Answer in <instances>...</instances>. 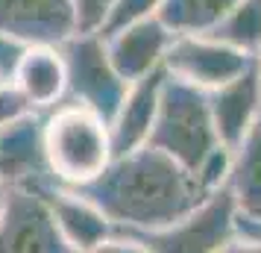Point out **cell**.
Here are the masks:
<instances>
[{
    "instance_id": "7c38bea8",
    "label": "cell",
    "mask_w": 261,
    "mask_h": 253,
    "mask_svg": "<svg viewBox=\"0 0 261 253\" xmlns=\"http://www.w3.org/2000/svg\"><path fill=\"white\" fill-rule=\"evenodd\" d=\"M103 38H106L109 59L118 68V74L126 83H135L165 65V53L173 41V33L155 15V18H144L129 27H120Z\"/></svg>"
},
{
    "instance_id": "5bb4252c",
    "label": "cell",
    "mask_w": 261,
    "mask_h": 253,
    "mask_svg": "<svg viewBox=\"0 0 261 253\" xmlns=\"http://www.w3.org/2000/svg\"><path fill=\"white\" fill-rule=\"evenodd\" d=\"M165 77H167V71L159 68V71L129 83L118 112H115V118L109 121V135H112V153L115 156H123V153L147 145V135H150L155 109H159V95H162Z\"/></svg>"
},
{
    "instance_id": "d6986e66",
    "label": "cell",
    "mask_w": 261,
    "mask_h": 253,
    "mask_svg": "<svg viewBox=\"0 0 261 253\" xmlns=\"http://www.w3.org/2000/svg\"><path fill=\"white\" fill-rule=\"evenodd\" d=\"M76 15V33H100L115 0H71Z\"/></svg>"
},
{
    "instance_id": "e0dca14e",
    "label": "cell",
    "mask_w": 261,
    "mask_h": 253,
    "mask_svg": "<svg viewBox=\"0 0 261 253\" xmlns=\"http://www.w3.org/2000/svg\"><path fill=\"white\" fill-rule=\"evenodd\" d=\"M208 38L226 48H235L247 56H261V0H238L223 15V21L214 27Z\"/></svg>"
},
{
    "instance_id": "cb8c5ba5",
    "label": "cell",
    "mask_w": 261,
    "mask_h": 253,
    "mask_svg": "<svg viewBox=\"0 0 261 253\" xmlns=\"http://www.w3.org/2000/svg\"><path fill=\"white\" fill-rule=\"evenodd\" d=\"M6 194H9V186L0 180V212H3V206H6Z\"/></svg>"
},
{
    "instance_id": "8992f818",
    "label": "cell",
    "mask_w": 261,
    "mask_h": 253,
    "mask_svg": "<svg viewBox=\"0 0 261 253\" xmlns=\"http://www.w3.org/2000/svg\"><path fill=\"white\" fill-rule=\"evenodd\" d=\"M255 56H247L235 48H226L208 36H173L165 53V68L170 77L194 85L200 91H214L247 74L255 65Z\"/></svg>"
},
{
    "instance_id": "ac0fdd59",
    "label": "cell",
    "mask_w": 261,
    "mask_h": 253,
    "mask_svg": "<svg viewBox=\"0 0 261 253\" xmlns=\"http://www.w3.org/2000/svg\"><path fill=\"white\" fill-rule=\"evenodd\" d=\"M162 3L165 0H115L100 36H109V33H115L120 27H129L135 21H144V18H155Z\"/></svg>"
},
{
    "instance_id": "7402d4cb",
    "label": "cell",
    "mask_w": 261,
    "mask_h": 253,
    "mask_svg": "<svg viewBox=\"0 0 261 253\" xmlns=\"http://www.w3.org/2000/svg\"><path fill=\"white\" fill-rule=\"evenodd\" d=\"M21 53H24V48H18L15 41L0 36V77H3V80H9V74H12L15 62H18Z\"/></svg>"
},
{
    "instance_id": "7a4b0ae2",
    "label": "cell",
    "mask_w": 261,
    "mask_h": 253,
    "mask_svg": "<svg viewBox=\"0 0 261 253\" xmlns=\"http://www.w3.org/2000/svg\"><path fill=\"white\" fill-rule=\"evenodd\" d=\"M44 153L56 186H85L115 159L109 124L91 109L62 103L44 112Z\"/></svg>"
},
{
    "instance_id": "2e32d148",
    "label": "cell",
    "mask_w": 261,
    "mask_h": 253,
    "mask_svg": "<svg viewBox=\"0 0 261 253\" xmlns=\"http://www.w3.org/2000/svg\"><path fill=\"white\" fill-rule=\"evenodd\" d=\"M238 0H165L159 21L173 36H205L223 21Z\"/></svg>"
},
{
    "instance_id": "9c48e42d",
    "label": "cell",
    "mask_w": 261,
    "mask_h": 253,
    "mask_svg": "<svg viewBox=\"0 0 261 253\" xmlns=\"http://www.w3.org/2000/svg\"><path fill=\"white\" fill-rule=\"evenodd\" d=\"M73 33L71 0H0V36L18 48H59Z\"/></svg>"
},
{
    "instance_id": "44dd1931",
    "label": "cell",
    "mask_w": 261,
    "mask_h": 253,
    "mask_svg": "<svg viewBox=\"0 0 261 253\" xmlns=\"http://www.w3.org/2000/svg\"><path fill=\"white\" fill-rule=\"evenodd\" d=\"M97 253H150V250H147L135 236H129V233H118L115 239H109Z\"/></svg>"
},
{
    "instance_id": "603a6c76",
    "label": "cell",
    "mask_w": 261,
    "mask_h": 253,
    "mask_svg": "<svg viewBox=\"0 0 261 253\" xmlns=\"http://www.w3.org/2000/svg\"><path fill=\"white\" fill-rule=\"evenodd\" d=\"M220 253H261V239H249V236H235V239L223 244Z\"/></svg>"
},
{
    "instance_id": "ba28073f",
    "label": "cell",
    "mask_w": 261,
    "mask_h": 253,
    "mask_svg": "<svg viewBox=\"0 0 261 253\" xmlns=\"http://www.w3.org/2000/svg\"><path fill=\"white\" fill-rule=\"evenodd\" d=\"M0 253H71L41 192L9 189L0 212Z\"/></svg>"
},
{
    "instance_id": "52a82bcc",
    "label": "cell",
    "mask_w": 261,
    "mask_h": 253,
    "mask_svg": "<svg viewBox=\"0 0 261 253\" xmlns=\"http://www.w3.org/2000/svg\"><path fill=\"white\" fill-rule=\"evenodd\" d=\"M0 180L9 189L44 192L53 182L44 153V112L0 124Z\"/></svg>"
},
{
    "instance_id": "6da1fadb",
    "label": "cell",
    "mask_w": 261,
    "mask_h": 253,
    "mask_svg": "<svg viewBox=\"0 0 261 253\" xmlns=\"http://www.w3.org/2000/svg\"><path fill=\"white\" fill-rule=\"evenodd\" d=\"M73 192L91 200L118 233H147L176 224L212 194L191 171L150 145L115 156L100 177Z\"/></svg>"
},
{
    "instance_id": "5b68a950",
    "label": "cell",
    "mask_w": 261,
    "mask_h": 253,
    "mask_svg": "<svg viewBox=\"0 0 261 253\" xmlns=\"http://www.w3.org/2000/svg\"><path fill=\"white\" fill-rule=\"evenodd\" d=\"M150 253H220L238 236V209L226 186L212 192L176 224L129 233Z\"/></svg>"
},
{
    "instance_id": "d4e9b609",
    "label": "cell",
    "mask_w": 261,
    "mask_h": 253,
    "mask_svg": "<svg viewBox=\"0 0 261 253\" xmlns=\"http://www.w3.org/2000/svg\"><path fill=\"white\" fill-rule=\"evenodd\" d=\"M258 83H261V59H258Z\"/></svg>"
},
{
    "instance_id": "484cf974",
    "label": "cell",
    "mask_w": 261,
    "mask_h": 253,
    "mask_svg": "<svg viewBox=\"0 0 261 253\" xmlns=\"http://www.w3.org/2000/svg\"><path fill=\"white\" fill-rule=\"evenodd\" d=\"M0 83H3V77H0Z\"/></svg>"
},
{
    "instance_id": "4316f807",
    "label": "cell",
    "mask_w": 261,
    "mask_h": 253,
    "mask_svg": "<svg viewBox=\"0 0 261 253\" xmlns=\"http://www.w3.org/2000/svg\"><path fill=\"white\" fill-rule=\"evenodd\" d=\"M258 59H261V56H258Z\"/></svg>"
},
{
    "instance_id": "4fadbf2b",
    "label": "cell",
    "mask_w": 261,
    "mask_h": 253,
    "mask_svg": "<svg viewBox=\"0 0 261 253\" xmlns=\"http://www.w3.org/2000/svg\"><path fill=\"white\" fill-rule=\"evenodd\" d=\"M208 95V109H212L214 133L223 147H232L247 135V130L261 115V83H258V62L247 74L235 77L232 83L220 85Z\"/></svg>"
},
{
    "instance_id": "277c9868",
    "label": "cell",
    "mask_w": 261,
    "mask_h": 253,
    "mask_svg": "<svg viewBox=\"0 0 261 253\" xmlns=\"http://www.w3.org/2000/svg\"><path fill=\"white\" fill-rule=\"evenodd\" d=\"M65 59V103L91 109L94 115L112 121L129 83L118 74L106 50V38L100 33H73L68 41L59 44Z\"/></svg>"
},
{
    "instance_id": "9a60e30c",
    "label": "cell",
    "mask_w": 261,
    "mask_h": 253,
    "mask_svg": "<svg viewBox=\"0 0 261 253\" xmlns=\"http://www.w3.org/2000/svg\"><path fill=\"white\" fill-rule=\"evenodd\" d=\"M9 83L36 112H50L62 106L68 77H65V59L59 48H24L9 74Z\"/></svg>"
},
{
    "instance_id": "ffe728a7",
    "label": "cell",
    "mask_w": 261,
    "mask_h": 253,
    "mask_svg": "<svg viewBox=\"0 0 261 253\" xmlns=\"http://www.w3.org/2000/svg\"><path fill=\"white\" fill-rule=\"evenodd\" d=\"M27 112H36V109H30V103L21 97V91L9 80H3L0 83V124H9V121L21 118Z\"/></svg>"
},
{
    "instance_id": "30bf717a",
    "label": "cell",
    "mask_w": 261,
    "mask_h": 253,
    "mask_svg": "<svg viewBox=\"0 0 261 253\" xmlns=\"http://www.w3.org/2000/svg\"><path fill=\"white\" fill-rule=\"evenodd\" d=\"M226 189L238 209V236L261 239V115L229 150Z\"/></svg>"
},
{
    "instance_id": "3957f363",
    "label": "cell",
    "mask_w": 261,
    "mask_h": 253,
    "mask_svg": "<svg viewBox=\"0 0 261 253\" xmlns=\"http://www.w3.org/2000/svg\"><path fill=\"white\" fill-rule=\"evenodd\" d=\"M147 145L179 162L185 171L197 174V168L220 147L208 95L167 74Z\"/></svg>"
},
{
    "instance_id": "8fae6325",
    "label": "cell",
    "mask_w": 261,
    "mask_h": 253,
    "mask_svg": "<svg viewBox=\"0 0 261 253\" xmlns=\"http://www.w3.org/2000/svg\"><path fill=\"white\" fill-rule=\"evenodd\" d=\"M44 200L50 206V215L56 221V229L71 247V253H97L109 239L118 236V227L109 221L91 200L65 186L44 189Z\"/></svg>"
}]
</instances>
